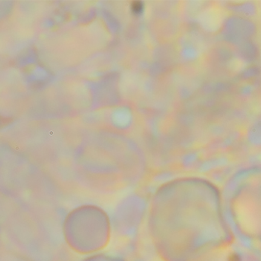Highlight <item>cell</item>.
Listing matches in <instances>:
<instances>
[{
  "instance_id": "1",
  "label": "cell",
  "mask_w": 261,
  "mask_h": 261,
  "mask_svg": "<svg viewBox=\"0 0 261 261\" xmlns=\"http://www.w3.org/2000/svg\"><path fill=\"white\" fill-rule=\"evenodd\" d=\"M133 9L135 13H139L142 11V4H141V3L136 2V3H133Z\"/></svg>"
}]
</instances>
